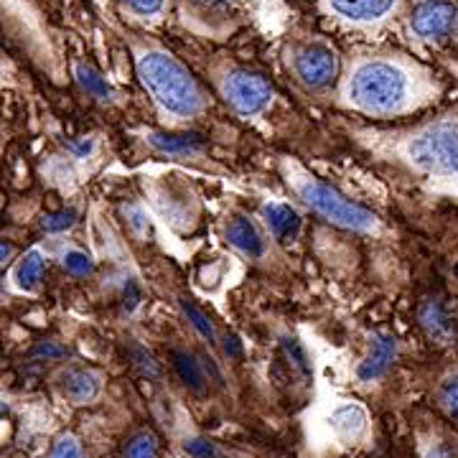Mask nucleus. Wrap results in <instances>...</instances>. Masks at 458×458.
<instances>
[{
	"mask_svg": "<svg viewBox=\"0 0 458 458\" xmlns=\"http://www.w3.org/2000/svg\"><path fill=\"white\" fill-rule=\"evenodd\" d=\"M74 222H77V212L74 209H62V212L47 214L41 227L51 232V234H59V232H66V229L74 227Z\"/></svg>",
	"mask_w": 458,
	"mask_h": 458,
	"instance_id": "393cba45",
	"label": "nucleus"
},
{
	"mask_svg": "<svg viewBox=\"0 0 458 458\" xmlns=\"http://www.w3.org/2000/svg\"><path fill=\"white\" fill-rule=\"evenodd\" d=\"M62 265H64L66 273H72L74 278H87L95 270L92 258L87 252H82V250H66L64 255H62Z\"/></svg>",
	"mask_w": 458,
	"mask_h": 458,
	"instance_id": "5701e85b",
	"label": "nucleus"
},
{
	"mask_svg": "<svg viewBox=\"0 0 458 458\" xmlns=\"http://www.w3.org/2000/svg\"><path fill=\"white\" fill-rule=\"evenodd\" d=\"M342 102L369 117H394L412 113L426 105L428 98L410 66L397 59L372 56L349 69L342 84Z\"/></svg>",
	"mask_w": 458,
	"mask_h": 458,
	"instance_id": "f257e3e1",
	"label": "nucleus"
},
{
	"mask_svg": "<svg viewBox=\"0 0 458 458\" xmlns=\"http://www.w3.org/2000/svg\"><path fill=\"white\" fill-rule=\"evenodd\" d=\"M280 349H283V357H285V361L291 364V369H293V372H298L303 379H309V377L313 375L309 352L303 349V344L298 342L295 336H291V334H283V336H280Z\"/></svg>",
	"mask_w": 458,
	"mask_h": 458,
	"instance_id": "6ab92c4d",
	"label": "nucleus"
},
{
	"mask_svg": "<svg viewBox=\"0 0 458 458\" xmlns=\"http://www.w3.org/2000/svg\"><path fill=\"white\" fill-rule=\"evenodd\" d=\"M394 357H397V339H394L393 334H385V331L375 334L372 342H369L367 357L357 367V377H360L361 382H372V379L382 377L390 369Z\"/></svg>",
	"mask_w": 458,
	"mask_h": 458,
	"instance_id": "1a4fd4ad",
	"label": "nucleus"
},
{
	"mask_svg": "<svg viewBox=\"0 0 458 458\" xmlns=\"http://www.w3.org/2000/svg\"><path fill=\"white\" fill-rule=\"evenodd\" d=\"M74 77H77V82H80V87H82L87 95H92L95 99H102V102H110V99H114V89L110 87V82L99 74L95 66L77 64V69H74Z\"/></svg>",
	"mask_w": 458,
	"mask_h": 458,
	"instance_id": "a211bd4d",
	"label": "nucleus"
},
{
	"mask_svg": "<svg viewBox=\"0 0 458 458\" xmlns=\"http://www.w3.org/2000/svg\"><path fill=\"white\" fill-rule=\"evenodd\" d=\"M420 327L426 328V334L436 344H451L456 339V324L451 321L448 311L436 301H428L420 309Z\"/></svg>",
	"mask_w": 458,
	"mask_h": 458,
	"instance_id": "4468645a",
	"label": "nucleus"
},
{
	"mask_svg": "<svg viewBox=\"0 0 458 458\" xmlns=\"http://www.w3.org/2000/svg\"><path fill=\"white\" fill-rule=\"evenodd\" d=\"M328 423L334 430H339L344 438H360L367 428V412L360 405H342L331 412Z\"/></svg>",
	"mask_w": 458,
	"mask_h": 458,
	"instance_id": "f3484780",
	"label": "nucleus"
},
{
	"mask_svg": "<svg viewBox=\"0 0 458 458\" xmlns=\"http://www.w3.org/2000/svg\"><path fill=\"white\" fill-rule=\"evenodd\" d=\"M397 153L410 168L458 183V117H441L410 131L397 143Z\"/></svg>",
	"mask_w": 458,
	"mask_h": 458,
	"instance_id": "20e7f679",
	"label": "nucleus"
},
{
	"mask_svg": "<svg viewBox=\"0 0 458 458\" xmlns=\"http://www.w3.org/2000/svg\"><path fill=\"white\" fill-rule=\"evenodd\" d=\"M456 23L458 5L451 0H426L410 16L412 33L426 38V41H441L456 29Z\"/></svg>",
	"mask_w": 458,
	"mask_h": 458,
	"instance_id": "0eeeda50",
	"label": "nucleus"
},
{
	"mask_svg": "<svg viewBox=\"0 0 458 458\" xmlns=\"http://www.w3.org/2000/svg\"><path fill=\"white\" fill-rule=\"evenodd\" d=\"M324 8L352 23H379L397 8V0H324Z\"/></svg>",
	"mask_w": 458,
	"mask_h": 458,
	"instance_id": "6e6552de",
	"label": "nucleus"
},
{
	"mask_svg": "<svg viewBox=\"0 0 458 458\" xmlns=\"http://www.w3.org/2000/svg\"><path fill=\"white\" fill-rule=\"evenodd\" d=\"M225 352H227L229 357H240L242 354V346L237 342V336H227L225 339Z\"/></svg>",
	"mask_w": 458,
	"mask_h": 458,
	"instance_id": "7c9ffc66",
	"label": "nucleus"
},
{
	"mask_svg": "<svg viewBox=\"0 0 458 458\" xmlns=\"http://www.w3.org/2000/svg\"><path fill=\"white\" fill-rule=\"evenodd\" d=\"M33 354L36 357H47V360H59V357H66V349L62 346H56V344H38L36 349H33Z\"/></svg>",
	"mask_w": 458,
	"mask_h": 458,
	"instance_id": "c85d7f7f",
	"label": "nucleus"
},
{
	"mask_svg": "<svg viewBox=\"0 0 458 458\" xmlns=\"http://www.w3.org/2000/svg\"><path fill=\"white\" fill-rule=\"evenodd\" d=\"M125 458H158V438L150 430L135 433L125 445Z\"/></svg>",
	"mask_w": 458,
	"mask_h": 458,
	"instance_id": "412c9836",
	"label": "nucleus"
},
{
	"mask_svg": "<svg viewBox=\"0 0 458 458\" xmlns=\"http://www.w3.org/2000/svg\"><path fill=\"white\" fill-rule=\"evenodd\" d=\"M146 140L168 156H189L204 148V140L194 132H148Z\"/></svg>",
	"mask_w": 458,
	"mask_h": 458,
	"instance_id": "2eb2a0df",
	"label": "nucleus"
},
{
	"mask_svg": "<svg viewBox=\"0 0 458 458\" xmlns=\"http://www.w3.org/2000/svg\"><path fill=\"white\" fill-rule=\"evenodd\" d=\"M138 80L158 107V113L171 120H191L204 113L207 98L194 74L168 51L150 49L135 59Z\"/></svg>",
	"mask_w": 458,
	"mask_h": 458,
	"instance_id": "f03ea898",
	"label": "nucleus"
},
{
	"mask_svg": "<svg viewBox=\"0 0 458 458\" xmlns=\"http://www.w3.org/2000/svg\"><path fill=\"white\" fill-rule=\"evenodd\" d=\"M280 171L295 197L301 199L313 214L324 216L328 225H336L349 232H377L379 229V216L375 212H369L367 207L344 197L334 186L316 179L311 171H306L301 164L283 158Z\"/></svg>",
	"mask_w": 458,
	"mask_h": 458,
	"instance_id": "7ed1b4c3",
	"label": "nucleus"
},
{
	"mask_svg": "<svg viewBox=\"0 0 458 458\" xmlns=\"http://www.w3.org/2000/svg\"><path fill=\"white\" fill-rule=\"evenodd\" d=\"M131 360L132 364L140 369V375H146V377H161V367H158V361H156V357L148 352V349H143L140 344H132L131 346Z\"/></svg>",
	"mask_w": 458,
	"mask_h": 458,
	"instance_id": "b1692460",
	"label": "nucleus"
},
{
	"mask_svg": "<svg viewBox=\"0 0 458 458\" xmlns=\"http://www.w3.org/2000/svg\"><path fill=\"white\" fill-rule=\"evenodd\" d=\"M291 69L303 87L327 89L339 74V59L336 51L327 44H303L291 54Z\"/></svg>",
	"mask_w": 458,
	"mask_h": 458,
	"instance_id": "423d86ee",
	"label": "nucleus"
},
{
	"mask_svg": "<svg viewBox=\"0 0 458 458\" xmlns=\"http://www.w3.org/2000/svg\"><path fill=\"white\" fill-rule=\"evenodd\" d=\"M183 451L191 458H216V448L207 438H186L183 441Z\"/></svg>",
	"mask_w": 458,
	"mask_h": 458,
	"instance_id": "cd10ccee",
	"label": "nucleus"
},
{
	"mask_svg": "<svg viewBox=\"0 0 458 458\" xmlns=\"http://www.w3.org/2000/svg\"><path fill=\"white\" fill-rule=\"evenodd\" d=\"M171 360H174V369L179 379L191 390V393L201 394L207 387V375H204V364L186 349H174L171 352Z\"/></svg>",
	"mask_w": 458,
	"mask_h": 458,
	"instance_id": "dca6fc26",
	"label": "nucleus"
},
{
	"mask_svg": "<svg viewBox=\"0 0 458 458\" xmlns=\"http://www.w3.org/2000/svg\"><path fill=\"white\" fill-rule=\"evenodd\" d=\"M222 98L237 114L255 117L270 107L276 89L262 74H255L250 69H232L222 80Z\"/></svg>",
	"mask_w": 458,
	"mask_h": 458,
	"instance_id": "39448f33",
	"label": "nucleus"
},
{
	"mask_svg": "<svg viewBox=\"0 0 458 458\" xmlns=\"http://www.w3.org/2000/svg\"><path fill=\"white\" fill-rule=\"evenodd\" d=\"M438 403L445 410L448 418L458 420V369L445 375L441 379V387H438Z\"/></svg>",
	"mask_w": 458,
	"mask_h": 458,
	"instance_id": "4be33fe9",
	"label": "nucleus"
},
{
	"mask_svg": "<svg viewBox=\"0 0 458 458\" xmlns=\"http://www.w3.org/2000/svg\"><path fill=\"white\" fill-rule=\"evenodd\" d=\"M227 242L234 250H240L247 258H262L265 255V237L262 232L255 227V222H250L247 216H234L227 225V232H225Z\"/></svg>",
	"mask_w": 458,
	"mask_h": 458,
	"instance_id": "f8f14e48",
	"label": "nucleus"
},
{
	"mask_svg": "<svg viewBox=\"0 0 458 458\" xmlns=\"http://www.w3.org/2000/svg\"><path fill=\"white\" fill-rule=\"evenodd\" d=\"M262 216H265V225L270 229V234L278 242H291L301 232V214L285 201H267L262 207Z\"/></svg>",
	"mask_w": 458,
	"mask_h": 458,
	"instance_id": "9b49d317",
	"label": "nucleus"
},
{
	"mask_svg": "<svg viewBox=\"0 0 458 458\" xmlns=\"http://www.w3.org/2000/svg\"><path fill=\"white\" fill-rule=\"evenodd\" d=\"M13 252H16V250H13L11 242H3V240H0V265L11 260V258H13Z\"/></svg>",
	"mask_w": 458,
	"mask_h": 458,
	"instance_id": "2f4dec72",
	"label": "nucleus"
},
{
	"mask_svg": "<svg viewBox=\"0 0 458 458\" xmlns=\"http://www.w3.org/2000/svg\"><path fill=\"white\" fill-rule=\"evenodd\" d=\"M44 270H47V260H44V252L38 247H31L18 265L13 267V288L21 293H36L41 288V280H44Z\"/></svg>",
	"mask_w": 458,
	"mask_h": 458,
	"instance_id": "ddd939ff",
	"label": "nucleus"
},
{
	"mask_svg": "<svg viewBox=\"0 0 458 458\" xmlns=\"http://www.w3.org/2000/svg\"><path fill=\"white\" fill-rule=\"evenodd\" d=\"M59 387L69 403L74 405H87L92 403L102 390V377L92 369H82V367H72L64 375L59 377Z\"/></svg>",
	"mask_w": 458,
	"mask_h": 458,
	"instance_id": "9d476101",
	"label": "nucleus"
},
{
	"mask_svg": "<svg viewBox=\"0 0 458 458\" xmlns=\"http://www.w3.org/2000/svg\"><path fill=\"white\" fill-rule=\"evenodd\" d=\"M123 3L131 8L132 13H138V16L143 18L161 16L165 8V0H123Z\"/></svg>",
	"mask_w": 458,
	"mask_h": 458,
	"instance_id": "bb28decb",
	"label": "nucleus"
},
{
	"mask_svg": "<svg viewBox=\"0 0 458 458\" xmlns=\"http://www.w3.org/2000/svg\"><path fill=\"white\" fill-rule=\"evenodd\" d=\"M179 306H181V311H183V316L189 318V324L199 331V336H204L209 344L216 342V328H214V324L209 321V316H207V313L201 311V309H197L194 303L183 301V298L179 301Z\"/></svg>",
	"mask_w": 458,
	"mask_h": 458,
	"instance_id": "aec40b11",
	"label": "nucleus"
},
{
	"mask_svg": "<svg viewBox=\"0 0 458 458\" xmlns=\"http://www.w3.org/2000/svg\"><path fill=\"white\" fill-rule=\"evenodd\" d=\"M123 306H125V311L128 313H132L138 306H140V291H138V285H135V283H128L125 295H123Z\"/></svg>",
	"mask_w": 458,
	"mask_h": 458,
	"instance_id": "c756f323",
	"label": "nucleus"
},
{
	"mask_svg": "<svg viewBox=\"0 0 458 458\" xmlns=\"http://www.w3.org/2000/svg\"><path fill=\"white\" fill-rule=\"evenodd\" d=\"M8 415H11V405L0 397V420H3V418H8Z\"/></svg>",
	"mask_w": 458,
	"mask_h": 458,
	"instance_id": "473e14b6",
	"label": "nucleus"
},
{
	"mask_svg": "<svg viewBox=\"0 0 458 458\" xmlns=\"http://www.w3.org/2000/svg\"><path fill=\"white\" fill-rule=\"evenodd\" d=\"M47 458H84L82 445L74 436H62L59 441L54 443L51 454Z\"/></svg>",
	"mask_w": 458,
	"mask_h": 458,
	"instance_id": "a878e982",
	"label": "nucleus"
}]
</instances>
